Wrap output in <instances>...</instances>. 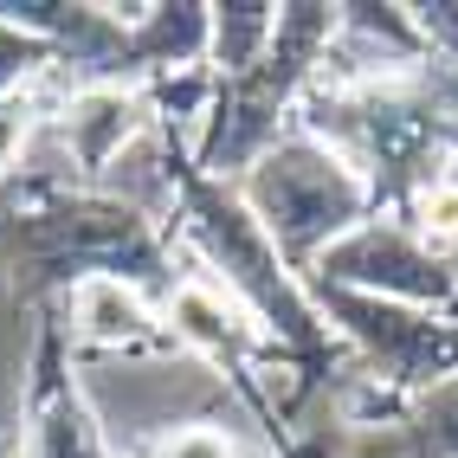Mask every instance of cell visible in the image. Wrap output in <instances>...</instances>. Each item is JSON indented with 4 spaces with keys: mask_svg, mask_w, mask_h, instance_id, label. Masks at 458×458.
<instances>
[{
    "mask_svg": "<svg viewBox=\"0 0 458 458\" xmlns=\"http://www.w3.org/2000/svg\"><path fill=\"white\" fill-rule=\"evenodd\" d=\"M123 458H142V452H123Z\"/></svg>",
    "mask_w": 458,
    "mask_h": 458,
    "instance_id": "obj_17",
    "label": "cell"
},
{
    "mask_svg": "<svg viewBox=\"0 0 458 458\" xmlns=\"http://www.w3.org/2000/svg\"><path fill=\"white\" fill-rule=\"evenodd\" d=\"M20 458H123L84 387L78 349L65 343L58 310H39L33 323V355H26L20 387Z\"/></svg>",
    "mask_w": 458,
    "mask_h": 458,
    "instance_id": "obj_6",
    "label": "cell"
},
{
    "mask_svg": "<svg viewBox=\"0 0 458 458\" xmlns=\"http://www.w3.org/2000/svg\"><path fill=\"white\" fill-rule=\"evenodd\" d=\"M52 72H65L58 46L13 26V20H0V104H26V90L46 84Z\"/></svg>",
    "mask_w": 458,
    "mask_h": 458,
    "instance_id": "obj_11",
    "label": "cell"
},
{
    "mask_svg": "<svg viewBox=\"0 0 458 458\" xmlns=\"http://www.w3.org/2000/svg\"><path fill=\"white\" fill-rule=\"evenodd\" d=\"M233 188L259 213V226L271 233V246L291 259L297 278H310L317 259L329 246H343L355 226L381 220L369 174H361L329 136L303 130V123H291Z\"/></svg>",
    "mask_w": 458,
    "mask_h": 458,
    "instance_id": "obj_4",
    "label": "cell"
},
{
    "mask_svg": "<svg viewBox=\"0 0 458 458\" xmlns=\"http://www.w3.org/2000/svg\"><path fill=\"white\" fill-rule=\"evenodd\" d=\"M329 46H335V7L323 0H291L278 7V39L271 52L246 78H220L213 90V110L194 136V168L207 181H239L271 142H278L303 98H310V84L323 78L329 65Z\"/></svg>",
    "mask_w": 458,
    "mask_h": 458,
    "instance_id": "obj_3",
    "label": "cell"
},
{
    "mask_svg": "<svg viewBox=\"0 0 458 458\" xmlns=\"http://www.w3.org/2000/svg\"><path fill=\"white\" fill-rule=\"evenodd\" d=\"M323 323L335 329L355 361L361 381L387 401H426L458 381V323L439 310H413V303H387V297H361V291H335V284H310Z\"/></svg>",
    "mask_w": 458,
    "mask_h": 458,
    "instance_id": "obj_5",
    "label": "cell"
},
{
    "mask_svg": "<svg viewBox=\"0 0 458 458\" xmlns=\"http://www.w3.org/2000/svg\"><path fill=\"white\" fill-rule=\"evenodd\" d=\"M284 458H329V452H323V445H291Z\"/></svg>",
    "mask_w": 458,
    "mask_h": 458,
    "instance_id": "obj_15",
    "label": "cell"
},
{
    "mask_svg": "<svg viewBox=\"0 0 458 458\" xmlns=\"http://www.w3.org/2000/svg\"><path fill=\"white\" fill-rule=\"evenodd\" d=\"M445 317H452V323H458V297H452V310H445Z\"/></svg>",
    "mask_w": 458,
    "mask_h": 458,
    "instance_id": "obj_16",
    "label": "cell"
},
{
    "mask_svg": "<svg viewBox=\"0 0 458 458\" xmlns=\"http://www.w3.org/2000/svg\"><path fill=\"white\" fill-rule=\"evenodd\" d=\"M142 458H246V445H239V433L226 420H174V426H162L148 445H136Z\"/></svg>",
    "mask_w": 458,
    "mask_h": 458,
    "instance_id": "obj_12",
    "label": "cell"
},
{
    "mask_svg": "<svg viewBox=\"0 0 458 458\" xmlns=\"http://www.w3.org/2000/svg\"><path fill=\"white\" fill-rule=\"evenodd\" d=\"M0 259L13 271L20 303H58L84 278H123L142 297L168 303L174 271V233H162L156 207H142L116 188H84V181H7V213H0Z\"/></svg>",
    "mask_w": 458,
    "mask_h": 458,
    "instance_id": "obj_1",
    "label": "cell"
},
{
    "mask_svg": "<svg viewBox=\"0 0 458 458\" xmlns=\"http://www.w3.org/2000/svg\"><path fill=\"white\" fill-rule=\"evenodd\" d=\"M278 39V7L271 0H220L213 7V46H207V72L213 78H246Z\"/></svg>",
    "mask_w": 458,
    "mask_h": 458,
    "instance_id": "obj_10",
    "label": "cell"
},
{
    "mask_svg": "<svg viewBox=\"0 0 458 458\" xmlns=\"http://www.w3.org/2000/svg\"><path fill=\"white\" fill-rule=\"evenodd\" d=\"M303 284H335V291H361V297H387V303H413V310L445 317L458 297V259L433 252L407 220H369L343 246H329Z\"/></svg>",
    "mask_w": 458,
    "mask_h": 458,
    "instance_id": "obj_7",
    "label": "cell"
},
{
    "mask_svg": "<svg viewBox=\"0 0 458 458\" xmlns=\"http://www.w3.org/2000/svg\"><path fill=\"white\" fill-rule=\"evenodd\" d=\"M46 130L84 188H104V174L156 136V110L142 84H72L46 110Z\"/></svg>",
    "mask_w": 458,
    "mask_h": 458,
    "instance_id": "obj_8",
    "label": "cell"
},
{
    "mask_svg": "<svg viewBox=\"0 0 458 458\" xmlns=\"http://www.w3.org/2000/svg\"><path fill=\"white\" fill-rule=\"evenodd\" d=\"M0 458H20V433H0Z\"/></svg>",
    "mask_w": 458,
    "mask_h": 458,
    "instance_id": "obj_14",
    "label": "cell"
},
{
    "mask_svg": "<svg viewBox=\"0 0 458 458\" xmlns=\"http://www.w3.org/2000/svg\"><path fill=\"white\" fill-rule=\"evenodd\" d=\"M401 220H407V226H413L433 252H445V259H452V252H458V168H452V174H439L433 188H420V194H413V207L401 213Z\"/></svg>",
    "mask_w": 458,
    "mask_h": 458,
    "instance_id": "obj_13",
    "label": "cell"
},
{
    "mask_svg": "<svg viewBox=\"0 0 458 458\" xmlns=\"http://www.w3.org/2000/svg\"><path fill=\"white\" fill-rule=\"evenodd\" d=\"M46 310H58V323H65V343L78 355H123V361H188L174 343V329L162 317L156 297H142L136 284L123 278H84L72 284L58 303H46Z\"/></svg>",
    "mask_w": 458,
    "mask_h": 458,
    "instance_id": "obj_9",
    "label": "cell"
},
{
    "mask_svg": "<svg viewBox=\"0 0 458 458\" xmlns=\"http://www.w3.org/2000/svg\"><path fill=\"white\" fill-rule=\"evenodd\" d=\"M168 142V188H174V252L181 265L207 271L239 310H246L278 355L297 369V387H317L329 381L335 361H349V349L335 343V329L323 323L310 284L291 271V259L271 246V233L259 226V213L239 200L233 181H207L194 168V142L174 136V130H156Z\"/></svg>",
    "mask_w": 458,
    "mask_h": 458,
    "instance_id": "obj_2",
    "label": "cell"
}]
</instances>
